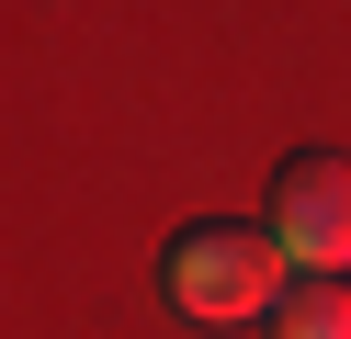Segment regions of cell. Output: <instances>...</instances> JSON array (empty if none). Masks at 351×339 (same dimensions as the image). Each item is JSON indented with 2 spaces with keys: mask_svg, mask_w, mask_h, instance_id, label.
<instances>
[{
  "mask_svg": "<svg viewBox=\"0 0 351 339\" xmlns=\"http://www.w3.org/2000/svg\"><path fill=\"white\" fill-rule=\"evenodd\" d=\"M272 339H351V271H295L272 305Z\"/></svg>",
  "mask_w": 351,
  "mask_h": 339,
  "instance_id": "cell-3",
  "label": "cell"
},
{
  "mask_svg": "<svg viewBox=\"0 0 351 339\" xmlns=\"http://www.w3.org/2000/svg\"><path fill=\"white\" fill-rule=\"evenodd\" d=\"M272 238H283L295 271H351V158H328V147L283 158V181H272Z\"/></svg>",
  "mask_w": 351,
  "mask_h": 339,
  "instance_id": "cell-2",
  "label": "cell"
},
{
  "mask_svg": "<svg viewBox=\"0 0 351 339\" xmlns=\"http://www.w3.org/2000/svg\"><path fill=\"white\" fill-rule=\"evenodd\" d=\"M159 283H170V305L204 316V328H250V316H272V305H283L295 260H283L272 215H261V226H250V215H193L182 238H170Z\"/></svg>",
  "mask_w": 351,
  "mask_h": 339,
  "instance_id": "cell-1",
  "label": "cell"
}]
</instances>
